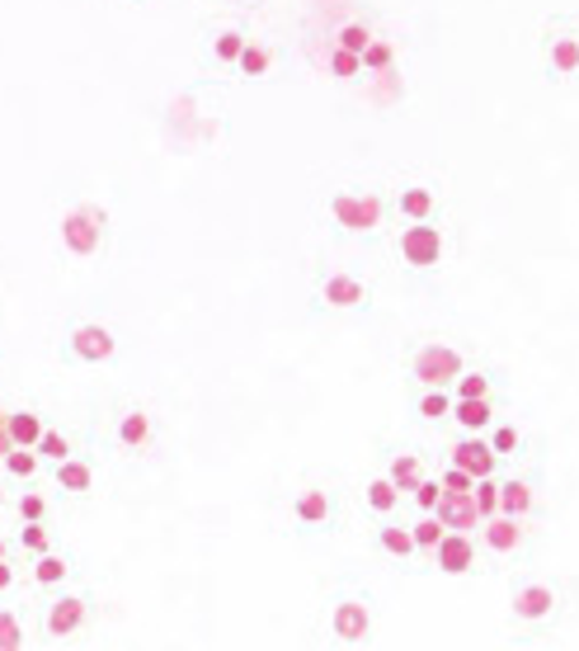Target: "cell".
<instances>
[{"label":"cell","mask_w":579,"mask_h":651,"mask_svg":"<svg viewBox=\"0 0 579 651\" xmlns=\"http://www.w3.org/2000/svg\"><path fill=\"white\" fill-rule=\"evenodd\" d=\"M311 298L326 312H368L372 307V284L358 279V274H349V269H326V274H316Z\"/></svg>","instance_id":"8fae6325"},{"label":"cell","mask_w":579,"mask_h":651,"mask_svg":"<svg viewBox=\"0 0 579 651\" xmlns=\"http://www.w3.org/2000/svg\"><path fill=\"white\" fill-rule=\"evenodd\" d=\"M372 543H377V552H382V558H391L396 566L425 562V558H419V543H415V534H410V524H401V520H377Z\"/></svg>","instance_id":"e0dca14e"},{"label":"cell","mask_w":579,"mask_h":651,"mask_svg":"<svg viewBox=\"0 0 579 651\" xmlns=\"http://www.w3.org/2000/svg\"><path fill=\"white\" fill-rule=\"evenodd\" d=\"M481 562H486L481 539H476V534H457V529H448L443 543L429 552V566L438 571V576H471V571H481Z\"/></svg>","instance_id":"4fadbf2b"},{"label":"cell","mask_w":579,"mask_h":651,"mask_svg":"<svg viewBox=\"0 0 579 651\" xmlns=\"http://www.w3.org/2000/svg\"><path fill=\"white\" fill-rule=\"evenodd\" d=\"M476 539H481V552L490 562H523L537 543V520L490 515L481 529H476Z\"/></svg>","instance_id":"9c48e42d"},{"label":"cell","mask_w":579,"mask_h":651,"mask_svg":"<svg viewBox=\"0 0 579 651\" xmlns=\"http://www.w3.org/2000/svg\"><path fill=\"white\" fill-rule=\"evenodd\" d=\"M6 558H14V543H10L6 534H0V562H6Z\"/></svg>","instance_id":"f6af8a7d"},{"label":"cell","mask_w":579,"mask_h":651,"mask_svg":"<svg viewBox=\"0 0 579 651\" xmlns=\"http://www.w3.org/2000/svg\"><path fill=\"white\" fill-rule=\"evenodd\" d=\"M10 448H14V440H10V411L0 406V458H6Z\"/></svg>","instance_id":"ee69618b"},{"label":"cell","mask_w":579,"mask_h":651,"mask_svg":"<svg viewBox=\"0 0 579 651\" xmlns=\"http://www.w3.org/2000/svg\"><path fill=\"white\" fill-rule=\"evenodd\" d=\"M236 71H241V76H250V81H264V76L273 71V52H269L264 43H254V38H250V43H246V52L236 57Z\"/></svg>","instance_id":"4dcf8cb0"},{"label":"cell","mask_w":579,"mask_h":651,"mask_svg":"<svg viewBox=\"0 0 579 651\" xmlns=\"http://www.w3.org/2000/svg\"><path fill=\"white\" fill-rule=\"evenodd\" d=\"M499 392V373H490V368H467L462 378L452 383V397L462 402V397H495Z\"/></svg>","instance_id":"f1b7e54d"},{"label":"cell","mask_w":579,"mask_h":651,"mask_svg":"<svg viewBox=\"0 0 579 651\" xmlns=\"http://www.w3.org/2000/svg\"><path fill=\"white\" fill-rule=\"evenodd\" d=\"M71 453H76L71 434H67V430H57V425H48V430H43V440H38V458H43V463H62V458H71Z\"/></svg>","instance_id":"836d02e7"},{"label":"cell","mask_w":579,"mask_h":651,"mask_svg":"<svg viewBox=\"0 0 579 651\" xmlns=\"http://www.w3.org/2000/svg\"><path fill=\"white\" fill-rule=\"evenodd\" d=\"M495 421H499V397H462V402H452L457 434H486Z\"/></svg>","instance_id":"44dd1931"},{"label":"cell","mask_w":579,"mask_h":651,"mask_svg":"<svg viewBox=\"0 0 579 651\" xmlns=\"http://www.w3.org/2000/svg\"><path fill=\"white\" fill-rule=\"evenodd\" d=\"M471 496H476V510H481V520L499 515V477H481Z\"/></svg>","instance_id":"ab89813d"},{"label":"cell","mask_w":579,"mask_h":651,"mask_svg":"<svg viewBox=\"0 0 579 651\" xmlns=\"http://www.w3.org/2000/svg\"><path fill=\"white\" fill-rule=\"evenodd\" d=\"M443 463H452V467H462V472H471L476 482L481 477H499L509 463L499 458V453L490 448V440L486 434H457V440L443 448Z\"/></svg>","instance_id":"5bb4252c"},{"label":"cell","mask_w":579,"mask_h":651,"mask_svg":"<svg viewBox=\"0 0 579 651\" xmlns=\"http://www.w3.org/2000/svg\"><path fill=\"white\" fill-rule=\"evenodd\" d=\"M0 467H6V477H10V482L33 486V482H38V472H43V458H38V448L14 444V448L6 453V458H0Z\"/></svg>","instance_id":"4316f807"},{"label":"cell","mask_w":579,"mask_h":651,"mask_svg":"<svg viewBox=\"0 0 579 651\" xmlns=\"http://www.w3.org/2000/svg\"><path fill=\"white\" fill-rule=\"evenodd\" d=\"M14 585H19V562L6 558V562H0V595H10Z\"/></svg>","instance_id":"7bdbcfd3"},{"label":"cell","mask_w":579,"mask_h":651,"mask_svg":"<svg viewBox=\"0 0 579 651\" xmlns=\"http://www.w3.org/2000/svg\"><path fill=\"white\" fill-rule=\"evenodd\" d=\"M330 76H335V81H358V76H368L363 57L349 52V48H330Z\"/></svg>","instance_id":"74e56055"},{"label":"cell","mask_w":579,"mask_h":651,"mask_svg":"<svg viewBox=\"0 0 579 651\" xmlns=\"http://www.w3.org/2000/svg\"><path fill=\"white\" fill-rule=\"evenodd\" d=\"M6 505H10V491H6V482H0V515H6Z\"/></svg>","instance_id":"bcb514c9"},{"label":"cell","mask_w":579,"mask_h":651,"mask_svg":"<svg viewBox=\"0 0 579 651\" xmlns=\"http://www.w3.org/2000/svg\"><path fill=\"white\" fill-rule=\"evenodd\" d=\"M57 236H62V250L71 255V260H94L109 241V213L99 204H76V208L62 213Z\"/></svg>","instance_id":"52a82bcc"},{"label":"cell","mask_w":579,"mask_h":651,"mask_svg":"<svg viewBox=\"0 0 579 651\" xmlns=\"http://www.w3.org/2000/svg\"><path fill=\"white\" fill-rule=\"evenodd\" d=\"M29 633H24V614L14 604H0V651H24Z\"/></svg>","instance_id":"1f68e13d"},{"label":"cell","mask_w":579,"mask_h":651,"mask_svg":"<svg viewBox=\"0 0 579 651\" xmlns=\"http://www.w3.org/2000/svg\"><path fill=\"white\" fill-rule=\"evenodd\" d=\"M575 585L561 576H518L509 585V628L518 642H542L566 619Z\"/></svg>","instance_id":"6da1fadb"},{"label":"cell","mask_w":579,"mask_h":651,"mask_svg":"<svg viewBox=\"0 0 579 651\" xmlns=\"http://www.w3.org/2000/svg\"><path fill=\"white\" fill-rule=\"evenodd\" d=\"M401 501H406V496L396 491V482L387 477V472H382V477H368V482H363V505H368L372 520H396Z\"/></svg>","instance_id":"cb8c5ba5"},{"label":"cell","mask_w":579,"mask_h":651,"mask_svg":"<svg viewBox=\"0 0 579 651\" xmlns=\"http://www.w3.org/2000/svg\"><path fill=\"white\" fill-rule=\"evenodd\" d=\"M396 260H401L410 274H433L443 269L448 260V231L433 223H406L401 231H396Z\"/></svg>","instance_id":"ba28073f"},{"label":"cell","mask_w":579,"mask_h":651,"mask_svg":"<svg viewBox=\"0 0 579 651\" xmlns=\"http://www.w3.org/2000/svg\"><path fill=\"white\" fill-rule=\"evenodd\" d=\"M71 571H76V558L71 552H38V558L29 562V581L38 585V590H62L67 581H71Z\"/></svg>","instance_id":"603a6c76"},{"label":"cell","mask_w":579,"mask_h":651,"mask_svg":"<svg viewBox=\"0 0 579 651\" xmlns=\"http://www.w3.org/2000/svg\"><path fill=\"white\" fill-rule=\"evenodd\" d=\"M94 458H86V453H71V458L52 463V486L62 491V496H90L94 491Z\"/></svg>","instance_id":"d6986e66"},{"label":"cell","mask_w":579,"mask_h":651,"mask_svg":"<svg viewBox=\"0 0 579 651\" xmlns=\"http://www.w3.org/2000/svg\"><path fill=\"white\" fill-rule=\"evenodd\" d=\"M542 71L551 86H579V19L575 14L542 19Z\"/></svg>","instance_id":"277c9868"},{"label":"cell","mask_w":579,"mask_h":651,"mask_svg":"<svg viewBox=\"0 0 579 651\" xmlns=\"http://www.w3.org/2000/svg\"><path fill=\"white\" fill-rule=\"evenodd\" d=\"M156 416L151 411H142V406H123L113 416V444L123 448V453H151L156 448Z\"/></svg>","instance_id":"2e32d148"},{"label":"cell","mask_w":579,"mask_h":651,"mask_svg":"<svg viewBox=\"0 0 579 651\" xmlns=\"http://www.w3.org/2000/svg\"><path fill=\"white\" fill-rule=\"evenodd\" d=\"M14 548L29 552V558H38V552H52V529L48 524H19Z\"/></svg>","instance_id":"d590c367"},{"label":"cell","mask_w":579,"mask_h":651,"mask_svg":"<svg viewBox=\"0 0 579 651\" xmlns=\"http://www.w3.org/2000/svg\"><path fill=\"white\" fill-rule=\"evenodd\" d=\"M43 430H48L43 411H33V406H24V411H10V440H14V444L38 448V440H43Z\"/></svg>","instance_id":"83f0119b"},{"label":"cell","mask_w":579,"mask_h":651,"mask_svg":"<svg viewBox=\"0 0 579 651\" xmlns=\"http://www.w3.org/2000/svg\"><path fill=\"white\" fill-rule=\"evenodd\" d=\"M14 515H19V524H48L52 520V501L38 486H24L14 496Z\"/></svg>","instance_id":"f546056e"},{"label":"cell","mask_w":579,"mask_h":651,"mask_svg":"<svg viewBox=\"0 0 579 651\" xmlns=\"http://www.w3.org/2000/svg\"><path fill=\"white\" fill-rule=\"evenodd\" d=\"M467 368H471L467 349L452 345V341H419L410 349V364H406L415 387H448V392H452V383L462 378Z\"/></svg>","instance_id":"5b68a950"},{"label":"cell","mask_w":579,"mask_h":651,"mask_svg":"<svg viewBox=\"0 0 579 651\" xmlns=\"http://www.w3.org/2000/svg\"><path fill=\"white\" fill-rule=\"evenodd\" d=\"M288 520L297 534H335L339 529V496L330 486H302L288 501Z\"/></svg>","instance_id":"30bf717a"},{"label":"cell","mask_w":579,"mask_h":651,"mask_svg":"<svg viewBox=\"0 0 579 651\" xmlns=\"http://www.w3.org/2000/svg\"><path fill=\"white\" fill-rule=\"evenodd\" d=\"M246 43H250V38L241 29H222L212 38V57H217V62H227V67H236V57L246 52Z\"/></svg>","instance_id":"8d00e7d4"},{"label":"cell","mask_w":579,"mask_h":651,"mask_svg":"<svg viewBox=\"0 0 579 651\" xmlns=\"http://www.w3.org/2000/svg\"><path fill=\"white\" fill-rule=\"evenodd\" d=\"M387 477L396 482V491L410 501V491L429 477V458L419 448H401V453H387Z\"/></svg>","instance_id":"7402d4cb"},{"label":"cell","mask_w":579,"mask_h":651,"mask_svg":"<svg viewBox=\"0 0 579 651\" xmlns=\"http://www.w3.org/2000/svg\"><path fill=\"white\" fill-rule=\"evenodd\" d=\"M438 482H443V491H476V477H471V472L452 467V463L438 467Z\"/></svg>","instance_id":"b9f144b4"},{"label":"cell","mask_w":579,"mask_h":651,"mask_svg":"<svg viewBox=\"0 0 579 651\" xmlns=\"http://www.w3.org/2000/svg\"><path fill=\"white\" fill-rule=\"evenodd\" d=\"M452 392L448 387H419V397H415V416L425 421V425H452Z\"/></svg>","instance_id":"d4e9b609"},{"label":"cell","mask_w":579,"mask_h":651,"mask_svg":"<svg viewBox=\"0 0 579 651\" xmlns=\"http://www.w3.org/2000/svg\"><path fill=\"white\" fill-rule=\"evenodd\" d=\"M410 534H415V543H419V558L429 562V552L443 543L448 529H443V520H438V515H419V520H410Z\"/></svg>","instance_id":"d6a6232c"},{"label":"cell","mask_w":579,"mask_h":651,"mask_svg":"<svg viewBox=\"0 0 579 651\" xmlns=\"http://www.w3.org/2000/svg\"><path fill=\"white\" fill-rule=\"evenodd\" d=\"M326 633L335 647H368L377 633V609L368 590H339L326 609Z\"/></svg>","instance_id":"3957f363"},{"label":"cell","mask_w":579,"mask_h":651,"mask_svg":"<svg viewBox=\"0 0 579 651\" xmlns=\"http://www.w3.org/2000/svg\"><path fill=\"white\" fill-rule=\"evenodd\" d=\"M438 208H443V199H438V189L433 185H401L396 189V199H391V213L401 217V223H433Z\"/></svg>","instance_id":"ac0fdd59"},{"label":"cell","mask_w":579,"mask_h":651,"mask_svg":"<svg viewBox=\"0 0 579 651\" xmlns=\"http://www.w3.org/2000/svg\"><path fill=\"white\" fill-rule=\"evenodd\" d=\"M67 354L76 364H109L118 354V335L99 322H81L67 331Z\"/></svg>","instance_id":"9a60e30c"},{"label":"cell","mask_w":579,"mask_h":651,"mask_svg":"<svg viewBox=\"0 0 579 651\" xmlns=\"http://www.w3.org/2000/svg\"><path fill=\"white\" fill-rule=\"evenodd\" d=\"M499 515L542 520V472H499Z\"/></svg>","instance_id":"7c38bea8"},{"label":"cell","mask_w":579,"mask_h":651,"mask_svg":"<svg viewBox=\"0 0 579 651\" xmlns=\"http://www.w3.org/2000/svg\"><path fill=\"white\" fill-rule=\"evenodd\" d=\"M326 217L339 236H377L391 217V199L382 189H335L326 199Z\"/></svg>","instance_id":"7a4b0ae2"},{"label":"cell","mask_w":579,"mask_h":651,"mask_svg":"<svg viewBox=\"0 0 579 651\" xmlns=\"http://www.w3.org/2000/svg\"><path fill=\"white\" fill-rule=\"evenodd\" d=\"M433 515L443 520V529H457V534H476V529L486 524L481 510H476V496H471V491H443V501H438Z\"/></svg>","instance_id":"ffe728a7"},{"label":"cell","mask_w":579,"mask_h":651,"mask_svg":"<svg viewBox=\"0 0 579 651\" xmlns=\"http://www.w3.org/2000/svg\"><path fill=\"white\" fill-rule=\"evenodd\" d=\"M410 501H415V510L419 515H433L438 510V501H443V482H438V472H429L425 482H419L415 491H410Z\"/></svg>","instance_id":"f35d334b"},{"label":"cell","mask_w":579,"mask_h":651,"mask_svg":"<svg viewBox=\"0 0 579 651\" xmlns=\"http://www.w3.org/2000/svg\"><path fill=\"white\" fill-rule=\"evenodd\" d=\"M90 623H94V600L86 590H57L43 604V619H38L43 642H76L90 633Z\"/></svg>","instance_id":"8992f818"},{"label":"cell","mask_w":579,"mask_h":651,"mask_svg":"<svg viewBox=\"0 0 579 651\" xmlns=\"http://www.w3.org/2000/svg\"><path fill=\"white\" fill-rule=\"evenodd\" d=\"M486 440H490V448L505 458L509 467L523 458V448H528V434H523V425H513V421H495L490 430H486Z\"/></svg>","instance_id":"484cf974"},{"label":"cell","mask_w":579,"mask_h":651,"mask_svg":"<svg viewBox=\"0 0 579 651\" xmlns=\"http://www.w3.org/2000/svg\"><path fill=\"white\" fill-rule=\"evenodd\" d=\"M372 38H377V33H372L368 24H345V29L335 33V48H349V52H358V57H363V48L372 43Z\"/></svg>","instance_id":"60d3db41"},{"label":"cell","mask_w":579,"mask_h":651,"mask_svg":"<svg viewBox=\"0 0 579 651\" xmlns=\"http://www.w3.org/2000/svg\"><path fill=\"white\" fill-rule=\"evenodd\" d=\"M396 67V48L387 43V38H372V43L363 48V71L368 76H387Z\"/></svg>","instance_id":"e575fe53"}]
</instances>
